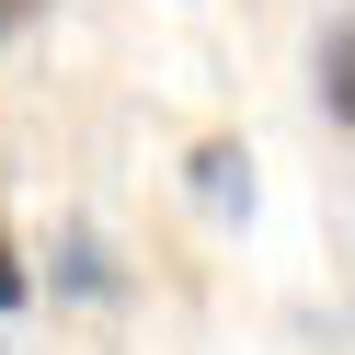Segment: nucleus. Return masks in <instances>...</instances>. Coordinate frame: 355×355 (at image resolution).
<instances>
[{
	"label": "nucleus",
	"instance_id": "obj_1",
	"mask_svg": "<svg viewBox=\"0 0 355 355\" xmlns=\"http://www.w3.org/2000/svg\"><path fill=\"white\" fill-rule=\"evenodd\" d=\"M46 286L58 298H126V263H115V241H103L92 218H69V230L46 241Z\"/></svg>",
	"mask_w": 355,
	"mask_h": 355
},
{
	"label": "nucleus",
	"instance_id": "obj_2",
	"mask_svg": "<svg viewBox=\"0 0 355 355\" xmlns=\"http://www.w3.org/2000/svg\"><path fill=\"white\" fill-rule=\"evenodd\" d=\"M184 184H195L207 218L241 230V218H252V149H241V138H195V149H184Z\"/></svg>",
	"mask_w": 355,
	"mask_h": 355
},
{
	"label": "nucleus",
	"instance_id": "obj_3",
	"mask_svg": "<svg viewBox=\"0 0 355 355\" xmlns=\"http://www.w3.org/2000/svg\"><path fill=\"white\" fill-rule=\"evenodd\" d=\"M309 92H321V126L355 115V24L344 12H321V46H309Z\"/></svg>",
	"mask_w": 355,
	"mask_h": 355
},
{
	"label": "nucleus",
	"instance_id": "obj_4",
	"mask_svg": "<svg viewBox=\"0 0 355 355\" xmlns=\"http://www.w3.org/2000/svg\"><path fill=\"white\" fill-rule=\"evenodd\" d=\"M24 298H35V263H24V241L0 230V309H24Z\"/></svg>",
	"mask_w": 355,
	"mask_h": 355
},
{
	"label": "nucleus",
	"instance_id": "obj_5",
	"mask_svg": "<svg viewBox=\"0 0 355 355\" xmlns=\"http://www.w3.org/2000/svg\"><path fill=\"white\" fill-rule=\"evenodd\" d=\"M35 24H46V0H0V46H24Z\"/></svg>",
	"mask_w": 355,
	"mask_h": 355
}]
</instances>
